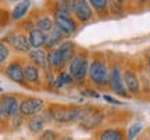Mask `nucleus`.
I'll use <instances>...</instances> for the list:
<instances>
[{"label":"nucleus","mask_w":150,"mask_h":140,"mask_svg":"<svg viewBox=\"0 0 150 140\" xmlns=\"http://www.w3.org/2000/svg\"><path fill=\"white\" fill-rule=\"evenodd\" d=\"M142 130H143V124H142V122H135V124H132L128 128V130H127V140H135L139 136V133Z\"/></svg>","instance_id":"393cba45"},{"label":"nucleus","mask_w":150,"mask_h":140,"mask_svg":"<svg viewBox=\"0 0 150 140\" xmlns=\"http://www.w3.org/2000/svg\"><path fill=\"white\" fill-rule=\"evenodd\" d=\"M28 40L31 47L33 49H43L46 44V33L39 31L36 28H33L32 31L28 32Z\"/></svg>","instance_id":"a211bd4d"},{"label":"nucleus","mask_w":150,"mask_h":140,"mask_svg":"<svg viewBox=\"0 0 150 140\" xmlns=\"http://www.w3.org/2000/svg\"><path fill=\"white\" fill-rule=\"evenodd\" d=\"M125 3L124 1H117V0H114V1H110V13H111V15H115V17H120L124 14V8H125Z\"/></svg>","instance_id":"a878e982"},{"label":"nucleus","mask_w":150,"mask_h":140,"mask_svg":"<svg viewBox=\"0 0 150 140\" xmlns=\"http://www.w3.org/2000/svg\"><path fill=\"white\" fill-rule=\"evenodd\" d=\"M38 140H59V135L53 129H45L39 135V139Z\"/></svg>","instance_id":"bb28decb"},{"label":"nucleus","mask_w":150,"mask_h":140,"mask_svg":"<svg viewBox=\"0 0 150 140\" xmlns=\"http://www.w3.org/2000/svg\"><path fill=\"white\" fill-rule=\"evenodd\" d=\"M45 108V101L39 97H27L20 101V111L22 117H33L38 113H40Z\"/></svg>","instance_id":"423d86ee"},{"label":"nucleus","mask_w":150,"mask_h":140,"mask_svg":"<svg viewBox=\"0 0 150 140\" xmlns=\"http://www.w3.org/2000/svg\"><path fill=\"white\" fill-rule=\"evenodd\" d=\"M59 140H74L71 136H64V137H61V139H59Z\"/></svg>","instance_id":"473e14b6"},{"label":"nucleus","mask_w":150,"mask_h":140,"mask_svg":"<svg viewBox=\"0 0 150 140\" xmlns=\"http://www.w3.org/2000/svg\"><path fill=\"white\" fill-rule=\"evenodd\" d=\"M104 118H106V115H104V113H103L102 110H96V108L91 107L88 114L85 115V118L79 122V125L83 129L91 130V129L97 128V126H100L103 124Z\"/></svg>","instance_id":"1a4fd4ad"},{"label":"nucleus","mask_w":150,"mask_h":140,"mask_svg":"<svg viewBox=\"0 0 150 140\" xmlns=\"http://www.w3.org/2000/svg\"><path fill=\"white\" fill-rule=\"evenodd\" d=\"M71 10H72V15H75L76 18V22L85 24L93 18V10L89 1H85V0L71 1Z\"/></svg>","instance_id":"0eeeda50"},{"label":"nucleus","mask_w":150,"mask_h":140,"mask_svg":"<svg viewBox=\"0 0 150 140\" xmlns=\"http://www.w3.org/2000/svg\"><path fill=\"white\" fill-rule=\"evenodd\" d=\"M45 124H46L45 115H33V117H31V118L27 121V128L31 133L38 135V133H42L43 132Z\"/></svg>","instance_id":"6ab92c4d"},{"label":"nucleus","mask_w":150,"mask_h":140,"mask_svg":"<svg viewBox=\"0 0 150 140\" xmlns=\"http://www.w3.org/2000/svg\"><path fill=\"white\" fill-rule=\"evenodd\" d=\"M97 140H127V130L120 126L103 128L96 133Z\"/></svg>","instance_id":"f8f14e48"},{"label":"nucleus","mask_w":150,"mask_h":140,"mask_svg":"<svg viewBox=\"0 0 150 140\" xmlns=\"http://www.w3.org/2000/svg\"><path fill=\"white\" fill-rule=\"evenodd\" d=\"M89 54L88 51H76L74 58L68 64V72L76 82H83L89 71Z\"/></svg>","instance_id":"20e7f679"},{"label":"nucleus","mask_w":150,"mask_h":140,"mask_svg":"<svg viewBox=\"0 0 150 140\" xmlns=\"http://www.w3.org/2000/svg\"><path fill=\"white\" fill-rule=\"evenodd\" d=\"M63 39H64V35L54 27L50 32L46 33V44H45V49H49V50L57 49V46H60V44L64 42Z\"/></svg>","instance_id":"f3484780"},{"label":"nucleus","mask_w":150,"mask_h":140,"mask_svg":"<svg viewBox=\"0 0 150 140\" xmlns=\"http://www.w3.org/2000/svg\"><path fill=\"white\" fill-rule=\"evenodd\" d=\"M103 98L106 100L107 103H110V104H115V106H122V101H120V100H117V98H114V97L108 96V94H104L103 96Z\"/></svg>","instance_id":"c756f323"},{"label":"nucleus","mask_w":150,"mask_h":140,"mask_svg":"<svg viewBox=\"0 0 150 140\" xmlns=\"http://www.w3.org/2000/svg\"><path fill=\"white\" fill-rule=\"evenodd\" d=\"M47 67H49V70H52V71L61 70L64 67L59 49H53V50H50L47 53Z\"/></svg>","instance_id":"aec40b11"},{"label":"nucleus","mask_w":150,"mask_h":140,"mask_svg":"<svg viewBox=\"0 0 150 140\" xmlns=\"http://www.w3.org/2000/svg\"><path fill=\"white\" fill-rule=\"evenodd\" d=\"M146 133H147V135H149V137H150V129H147V132H146Z\"/></svg>","instance_id":"72a5a7b5"},{"label":"nucleus","mask_w":150,"mask_h":140,"mask_svg":"<svg viewBox=\"0 0 150 140\" xmlns=\"http://www.w3.org/2000/svg\"><path fill=\"white\" fill-rule=\"evenodd\" d=\"M4 74L7 75L8 79L16 82L18 85H25V79H24V67L18 60H13L6 65Z\"/></svg>","instance_id":"9b49d317"},{"label":"nucleus","mask_w":150,"mask_h":140,"mask_svg":"<svg viewBox=\"0 0 150 140\" xmlns=\"http://www.w3.org/2000/svg\"><path fill=\"white\" fill-rule=\"evenodd\" d=\"M122 79L124 85L128 90L129 96H139L142 93V87H140V81L139 76L136 74V70L131 65H127L122 68Z\"/></svg>","instance_id":"39448f33"},{"label":"nucleus","mask_w":150,"mask_h":140,"mask_svg":"<svg viewBox=\"0 0 150 140\" xmlns=\"http://www.w3.org/2000/svg\"><path fill=\"white\" fill-rule=\"evenodd\" d=\"M24 79L25 82L32 83V85L40 83V72L36 65H33L32 63H27L24 65Z\"/></svg>","instance_id":"dca6fc26"},{"label":"nucleus","mask_w":150,"mask_h":140,"mask_svg":"<svg viewBox=\"0 0 150 140\" xmlns=\"http://www.w3.org/2000/svg\"><path fill=\"white\" fill-rule=\"evenodd\" d=\"M88 78L89 82L97 89L107 90L108 79H110V68H108V61L103 53H95L92 56L89 71H88Z\"/></svg>","instance_id":"f257e3e1"},{"label":"nucleus","mask_w":150,"mask_h":140,"mask_svg":"<svg viewBox=\"0 0 150 140\" xmlns=\"http://www.w3.org/2000/svg\"><path fill=\"white\" fill-rule=\"evenodd\" d=\"M1 14H3V10H1V8H0V17H1Z\"/></svg>","instance_id":"f704fd0d"},{"label":"nucleus","mask_w":150,"mask_h":140,"mask_svg":"<svg viewBox=\"0 0 150 140\" xmlns=\"http://www.w3.org/2000/svg\"><path fill=\"white\" fill-rule=\"evenodd\" d=\"M0 92H3V90H1V87H0Z\"/></svg>","instance_id":"e433bc0d"},{"label":"nucleus","mask_w":150,"mask_h":140,"mask_svg":"<svg viewBox=\"0 0 150 140\" xmlns=\"http://www.w3.org/2000/svg\"><path fill=\"white\" fill-rule=\"evenodd\" d=\"M108 68H110V79H108V86L114 94L125 98H131L127 87L124 85L122 79V63L120 60H112L108 61Z\"/></svg>","instance_id":"f03ea898"},{"label":"nucleus","mask_w":150,"mask_h":140,"mask_svg":"<svg viewBox=\"0 0 150 140\" xmlns=\"http://www.w3.org/2000/svg\"><path fill=\"white\" fill-rule=\"evenodd\" d=\"M20 111V101L16 96L11 94H3L0 96V114L1 117L13 118Z\"/></svg>","instance_id":"6e6552de"},{"label":"nucleus","mask_w":150,"mask_h":140,"mask_svg":"<svg viewBox=\"0 0 150 140\" xmlns=\"http://www.w3.org/2000/svg\"><path fill=\"white\" fill-rule=\"evenodd\" d=\"M11 46L17 53H29L31 51V44L28 40V36L25 33H16L11 38Z\"/></svg>","instance_id":"4468645a"},{"label":"nucleus","mask_w":150,"mask_h":140,"mask_svg":"<svg viewBox=\"0 0 150 140\" xmlns=\"http://www.w3.org/2000/svg\"><path fill=\"white\" fill-rule=\"evenodd\" d=\"M54 27L59 29L64 36H70L76 31L78 22L72 17H63V15H54L53 17Z\"/></svg>","instance_id":"9d476101"},{"label":"nucleus","mask_w":150,"mask_h":140,"mask_svg":"<svg viewBox=\"0 0 150 140\" xmlns=\"http://www.w3.org/2000/svg\"><path fill=\"white\" fill-rule=\"evenodd\" d=\"M10 56V49L6 43L0 42V64H4Z\"/></svg>","instance_id":"cd10ccee"},{"label":"nucleus","mask_w":150,"mask_h":140,"mask_svg":"<svg viewBox=\"0 0 150 140\" xmlns=\"http://www.w3.org/2000/svg\"><path fill=\"white\" fill-rule=\"evenodd\" d=\"M81 94L82 96H86V97H93V98H99L100 97V94H99V92L97 90H95V89H82L81 90Z\"/></svg>","instance_id":"c85d7f7f"},{"label":"nucleus","mask_w":150,"mask_h":140,"mask_svg":"<svg viewBox=\"0 0 150 140\" xmlns=\"http://www.w3.org/2000/svg\"><path fill=\"white\" fill-rule=\"evenodd\" d=\"M28 58L33 65H36L38 68L46 70L47 67V53L45 51V49H33L28 53Z\"/></svg>","instance_id":"2eb2a0df"},{"label":"nucleus","mask_w":150,"mask_h":140,"mask_svg":"<svg viewBox=\"0 0 150 140\" xmlns=\"http://www.w3.org/2000/svg\"><path fill=\"white\" fill-rule=\"evenodd\" d=\"M29 7H31V1H20V3H17L14 6L13 11H11V20H14V21L22 20L25 17V14L28 13Z\"/></svg>","instance_id":"412c9836"},{"label":"nucleus","mask_w":150,"mask_h":140,"mask_svg":"<svg viewBox=\"0 0 150 140\" xmlns=\"http://www.w3.org/2000/svg\"><path fill=\"white\" fill-rule=\"evenodd\" d=\"M146 63H147V72H149V78H150V54L146 57Z\"/></svg>","instance_id":"2f4dec72"},{"label":"nucleus","mask_w":150,"mask_h":140,"mask_svg":"<svg viewBox=\"0 0 150 140\" xmlns=\"http://www.w3.org/2000/svg\"><path fill=\"white\" fill-rule=\"evenodd\" d=\"M92 10L96 11L97 15L100 17H107L110 13V1L107 0H91L89 1Z\"/></svg>","instance_id":"4be33fe9"},{"label":"nucleus","mask_w":150,"mask_h":140,"mask_svg":"<svg viewBox=\"0 0 150 140\" xmlns=\"http://www.w3.org/2000/svg\"><path fill=\"white\" fill-rule=\"evenodd\" d=\"M35 28L39 29V31H42V32H45V33H47L54 28V22L50 17L40 15L36 21H35Z\"/></svg>","instance_id":"b1692460"},{"label":"nucleus","mask_w":150,"mask_h":140,"mask_svg":"<svg viewBox=\"0 0 150 140\" xmlns=\"http://www.w3.org/2000/svg\"><path fill=\"white\" fill-rule=\"evenodd\" d=\"M91 107H76V106H68V107H59L53 110L50 108L53 121L60 122V124H70L75 121H82L85 118Z\"/></svg>","instance_id":"7ed1b4c3"},{"label":"nucleus","mask_w":150,"mask_h":140,"mask_svg":"<svg viewBox=\"0 0 150 140\" xmlns=\"http://www.w3.org/2000/svg\"><path fill=\"white\" fill-rule=\"evenodd\" d=\"M0 121H1V114H0Z\"/></svg>","instance_id":"c9c22d12"},{"label":"nucleus","mask_w":150,"mask_h":140,"mask_svg":"<svg viewBox=\"0 0 150 140\" xmlns=\"http://www.w3.org/2000/svg\"><path fill=\"white\" fill-rule=\"evenodd\" d=\"M135 140H150V137L147 133H145V135H142V136H138Z\"/></svg>","instance_id":"7c9ffc66"},{"label":"nucleus","mask_w":150,"mask_h":140,"mask_svg":"<svg viewBox=\"0 0 150 140\" xmlns=\"http://www.w3.org/2000/svg\"><path fill=\"white\" fill-rule=\"evenodd\" d=\"M57 49H59V51H60V56H61L64 67L67 64H70V61L74 58V56L76 54V46L71 40H64Z\"/></svg>","instance_id":"ddd939ff"},{"label":"nucleus","mask_w":150,"mask_h":140,"mask_svg":"<svg viewBox=\"0 0 150 140\" xmlns=\"http://www.w3.org/2000/svg\"><path fill=\"white\" fill-rule=\"evenodd\" d=\"M72 82H74V78L70 75V72H67V71H60L59 75L54 78L53 86L56 87V89H61V87H64V86H70Z\"/></svg>","instance_id":"5701e85b"}]
</instances>
